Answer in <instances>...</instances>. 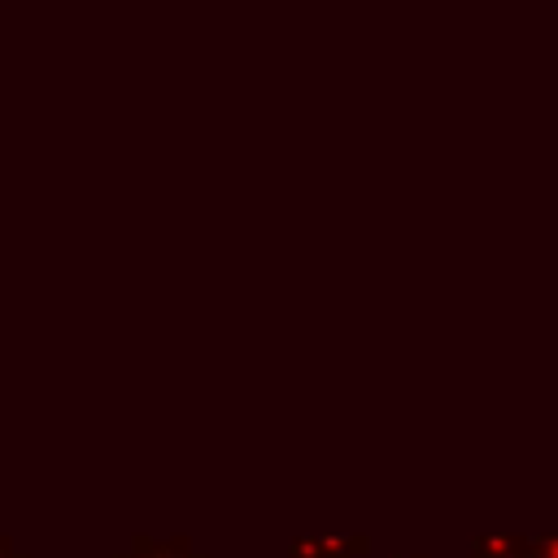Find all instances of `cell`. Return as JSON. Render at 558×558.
Returning a JSON list of instances; mask_svg holds the SVG:
<instances>
[{
    "label": "cell",
    "instance_id": "3957f363",
    "mask_svg": "<svg viewBox=\"0 0 558 558\" xmlns=\"http://www.w3.org/2000/svg\"><path fill=\"white\" fill-rule=\"evenodd\" d=\"M471 558H536V554H532V541H514V536H493V541H480Z\"/></svg>",
    "mask_w": 558,
    "mask_h": 558
},
{
    "label": "cell",
    "instance_id": "6da1fadb",
    "mask_svg": "<svg viewBox=\"0 0 558 558\" xmlns=\"http://www.w3.org/2000/svg\"><path fill=\"white\" fill-rule=\"evenodd\" d=\"M366 536H318V541H292V558H349L362 554Z\"/></svg>",
    "mask_w": 558,
    "mask_h": 558
},
{
    "label": "cell",
    "instance_id": "277c9868",
    "mask_svg": "<svg viewBox=\"0 0 558 558\" xmlns=\"http://www.w3.org/2000/svg\"><path fill=\"white\" fill-rule=\"evenodd\" d=\"M0 558H31V554H22V549H17L9 536H0Z\"/></svg>",
    "mask_w": 558,
    "mask_h": 558
},
{
    "label": "cell",
    "instance_id": "7a4b0ae2",
    "mask_svg": "<svg viewBox=\"0 0 558 558\" xmlns=\"http://www.w3.org/2000/svg\"><path fill=\"white\" fill-rule=\"evenodd\" d=\"M113 558H205V554H192V545L183 536L174 541H153V536H135L126 554H113Z\"/></svg>",
    "mask_w": 558,
    "mask_h": 558
},
{
    "label": "cell",
    "instance_id": "5b68a950",
    "mask_svg": "<svg viewBox=\"0 0 558 558\" xmlns=\"http://www.w3.org/2000/svg\"><path fill=\"white\" fill-rule=\"evenodd\" d=\"M401 558H414V554H401ZM418 558H423V554H418Z\"/></svg>",
    "mask_w": 558,
    "mask_h": 558
}]
</instances>
